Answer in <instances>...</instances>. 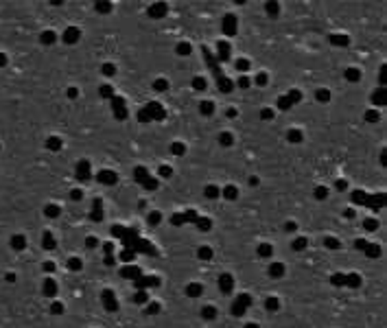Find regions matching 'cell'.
<instances>
[{
    "instance_id": "obj_1",
    "label": "cell",
    "mask_w": 387,
    "mask_h": 328,
    "mask_svg": "<svg viewBox=\"0 0 387 328\" xmlns=\"http://www.w3.org/2000/svg\"><path fill=\"white\" fill-rule=\"evenodd\" d=\"M223 31L228 33V35H234L236 33V18L230 13V15H225V20H223Z\"/></svg>"
},
{
    "instance_id": "obj_2",
    "label": "cell",
    "mask_w": 387,
    "mask_h": 328,
    "mask_svg": "<svg viewBox=\"0 0 387 328\" xmlns=\"http://www.w3.org/2000/svg\"><path fill=\"white\" fill-rule=\"evenodd\" d=\"M219 48H221L219 57H221V61H225V59L230 57V46H228V44H219Z\"/></svg>"
},
{
    "instance_id": "obj_3",
    "label": "cell",
    "mask_w": 387,
    "mask_h": 328,
    "mask_svg": "<svg viewBox=\"0 0 387 328\" xmlns=\"http://www.w3.org/2000/svg\"><path fill=\"white\" fill-rule=\"evenodd\" d=\"M383 98H385V88H381V90L374 94V103H376V105H383V103H385Z\"/></svg>"
},
{
    "instance_id": "obj_4",
    "label": "cell",
    "mask_w": 387,
    "mask_h": 328,
    "mask_svg": "<svg viewBox=\"0 0 387 328\" xmlns=\"http://www.w3.org/2000/svg\"><path fill=\"white\" fill-rule=\"evenodd\" d=\"M79 37V31L77 29H68V33H66V42H75Z\"/></svg>"
},
{
    "instance_id": "obj_5",
    "label": "cell",
    "mask_w": 387,
    "mask_h": 328,
    "mask_svg": "<svg viewBox=\"0 0 387 328\" xmlns=\"http://www.w3.org/2000/svg\"><path fill=\"white\" fill-rule=\"evenodd\" d=\"M346 79H350V81H356V79H359V70H356V68H350V70H346Z\"/></svg>"
},
{
    "instance_id": "obj_6",
    "label": "cell",
    "mask_w": 387,
    "mask_h": 328,
    "mask_svg": "<svg viewBox=\"0 0 387 328\" xmlns=\"http://www.w3.org/2000/svg\"><path fill=\"white\" fill-rule=\"evenodd\" d=\"M330 98V92L328 90H319L317 92V101H322V103H326V101Z\"/></svg>"
},
{
    "instance_id": "obj_7",
    "label": "cell",
    "mask_w": 387,
    "mask_h": 328,
    "mask_svg": "<svg viewBox=\"0 0 387 328\" xmlns=\"http://www.w3.org/2000/svg\"><path fill=\"white\" fill-rule=\"evenodd\" d=\"M330 42H332V44H348L350 39H348V37H341V35H332Z\"/></svg>"
},
{
    "instance_id": "obj_8",
    "label": "cell",
    "mask_w": 387,
    "mask_h": 328,
    "mask_svg": "<svg viewBox=\"0 0 387 328\" xmlns=\"http://www.w3.org/2000/svg\"><path fill=\"white\" fill-rule=\"evenodd\" d=\"M201 112H204V114H212V112H214L212 103H208V101H204V103H201Z\"/></svg>"
},
{
    "instance_id": "obj_9",
    "label": "cell",
    "mask_w": 387,
    "mask_h": 328,
    "mask_svg": "<svg viewBox=\"0 0 387 328\" xmlns=\"http://www.w3.org/2000/svg\"><path fill=\"white\" fill-rule=\"evenodd\" d=\"M236 68H238V70H247V68H249V61H247V59H238V61H236Z\"/></svg>"
},
{
    "instance_id": "obj_10",
    "label": "cell",
    "mask_w": 387,
    "mask_h": 328,
    "mask_svg": "<svg viewBox=\"0 0 387 328\" xmlns=\"http://www.w3.org/2000/svg\"><path fill=\"white\" fill-rule=\"evenodd\" d=\"M278 105H280V107H282V110H286V107H291V101H289V96H282V98H280V103H278Z\"/></svg>"
},
{
    "instance_id": "obj_11",
    "label": "cell",
    "mask_w": 387,
    "mask_h": 328,
    "mask_svg": "<svg viewBox=\"0 0 387 328\" xmlns=\"http://www.w3.org/2000/svg\"><path fill=\"white\" fill-rule=\"evenodd\" d=\"M162 11H164V5H155V7L151 9V15H164Z\"/></svg>"
},
{
    "instance_id": "obj_12",
    "label": "cell",
    "mask_w": 387,
    "mask_h": 328,
    "mask_svg": "<svg viewBox=\"0 0 387 328\" xmlns=\"http://www.w3.org/2000/svg\"><path fill=\"white\" fill-rule=\"evenodd\" d=\"M256 81H258V85H267V74H265V72H260L258 77H256Z\"/></svg>"
},
{
    "instance_id": "obj_13",
    "label": "cell",
    "mask_w": 387,
    "mask_h": 328,
    "mask_svg": "<svg viewBox=\"0 0 387 328\" xmlns=\"http://www.w3.org/2000/svg\"><path fill=\"white\" fill-rule=\"evenodd\" d=\"M204 85H206V81H204L201 77H197V79H195V88H197V90H204Z\"/></svg>"
},
{
    "instance_id": "obj_14",
    "label": "cell",
    "mask_w": 387,
    "mask_h": 328,
    "mask_svg": "<svg viewBox=\"0 0 387 328\" xmlns=\"http://www.w3.org/2000/svg\"><path fill=\"white\" fill-rule=\"evenodd\" d=\"M188 50H190L188 44H179V53H182V55H188Z\"/></svg>"
},
{
    "instance_id": "obj_15",
    "label": "cell",
    "mask_w": 387,
    "mask_h": 328,
    "mask_svg": "<svg viewBox=\"0 0 387 328\" xmlns=\"http://www.w3.org/2000/svg\"><path fill=\"white\" fill-rule=\"evenodd\" d=\"M238 83H241V88H247V85H249V79H247V77H243Z\"/></svg>"
},
{
    "instance_id": "obj_16",
    "label": "cell",
    "mask_w": 387,
    "mask_h": 328,
    "mask_svg": "<svg viewBox=\"0 0 387 328\" xmlns=\"http://www.w3.org/2000/svg\"><path fill=\"white\" fill-rule=\"evenodd\" d=\"M155 88H160V90H164V88H166V81H162V79H160V81H155Z\"/></svg>"
},
{
    "instance_id": "obj_17",
    "label": "cell",
    "mask_w": 387,
    "mask_h": 328,
    "mask_svg": "<svg viewBox=\"0 0 387 328\" xmlns=\"http://www.w3.org/2000/svg\"><path fill=\"white\" fill-rule=\"evenodd\" d=\"M101 94H103V96H112V88H103Z\"/></svg>"
},
{
    "instance_id": "obj_18",
    "label": "cell",
    "mask_w": 387,
    "mask_h": 328,
    "mask_svg": "<svg viewBox=\"0 0 387 328\" xmlns=\"http://www.w3.org/2000/svg\"><path fill=\"white\" fill-rule=\"evenodd\" d=\"M368 118H370V120H376V118H378V114H376V112H370V114H368Z\"/></svg>"
},
{
    "instance_id": "obj_19",
    "label": "cell",
    "mask_w": 387,
    "mask_h": 328,
    "mask_svg": "<svg viewBox=\"0 0 387 328\" xmlns=\"http://www.w3.org/2000/svg\"><path fill=\"white\" fill-rule=\"evenodd\" d=\"M291 140H300V131H291Z\"/></svg>"
},
{
    "instance_id": "obj_20",
    "label": "cell",
    "mask_w": 387,
    "mask_h": 328,
    "mask_svg": "<svg viewBox=\"0 0 387 328\" xmlns=\"http://www.w3.org/2000/svg\"><path fill=\"white\" fill-rule=\"evenodd\" d=\"M271 116H274V114H271L269 110H265V112H262V118H271Z\"/></svg>"
},
{
    "instance_id": "obj_21",
    "label": "cell",
    "mask_w": 387,
    "mask_h": 328,
    "mask_svg": "<svg viewBox=\"0 0 387 328\" xmlns=\"http://www.w3.org/2000/svg\"><path fill=\"white\" fill-rule=\"evenodd\" d=\"M269 11H271V15H276V11H278V7H276V5H269Z\"/></svg>"
}]
</instances>
